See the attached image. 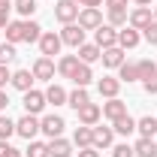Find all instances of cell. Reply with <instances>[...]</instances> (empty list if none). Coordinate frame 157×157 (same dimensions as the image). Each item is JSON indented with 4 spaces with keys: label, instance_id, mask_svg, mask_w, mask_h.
Returning a JSON list of instances; mask_svg holds the SVG:
<instances>
[{
    "label": "cell",
    "instance_id": "obj_21",
    "mask_svg": "<svg viewBox=\"0 0 157 157\" xmlns=\"http://www.w3.org/2000/svg\"><path fill=\"white\" fill-rule=\"evenodd\" d=\"M70 154H73V142L70 139H63V136L48 139V157H70Z\"/></svg>",
    "mask_w": 157,
    "mask_h": 157
},
{
    "label": "cell",
    "instance_id": "obj_20",
    "mask_svg": "<svg viewBox=\"0 0 157 157\" xmlns=\"http://www.w3.org/2000/svg\"><path fill=\"white\" fill-rule=\"evenodd\" d=\"M97 91H100V97H106V100L118 97V91H121V78H115V76H103V78L97 82Z\"/></svg>",
    "mask_w": 157,
    "mask_h": 157
},
{
    "label": "cell",
    "instance_id": "obj_6",
    "mask_svg": "<svg viewBox=\"0 0 157 157\" xmlns=\"http://www.w3.org/2000/svg\"><path fill=\"white\" fill-rule=\"evenodd\" d=\"M76 24L82 27V30H97L100 24H103V12H100V9H94V6H85V9H78Z\"/></svg>",
    "mask_w": 157,
    "mask_h": 157
},
{
    "label": "cell",
    "instance_id": "obj_27",
    "mask_svg": "<svg viewBox=\"0 0 157 157\" xmlns=\"http://www.w3.org/2000/svg\"><path fill=\"white\" fill-rule=\"evenodd\" d=\"M133 154L136 157H157V142L154 139H142L139 136V142L133 145Z\"/></svg>",
    "mask_w": 157,
    "mask_h": 157
},
{
    "label": "cell",
    "instance_id": "obj_25",
    "mask_svg": "<svg viewBox=\"0 0 157 157\" xmlns=\"http://www.w3.org/2000/svg\"><path fill=\"white\" fill-rule=\"evenodd\" d=\"M115 139V130L112 127H97L94 124V148H109Z\"/></svg>",
    "mask_w": 157,
    "mask_h": 157
},
{
    "label": "cell",
    "instance_id": "obj_37",
    "mask_svg": "<svg viewBox=\"0 0 157 157\" xmlns=\"http://www.w3.org/2000/svg\"><path fill=\"white\" fill-rule=\"evenodd\" d=\"M112 157H136V154H133V145L121 142V145H115V148H112Z\"/></svg>",
    "mask_w": 157,
    "mask_h": 157
},
{
    "label": "cell",
    "instance_id": "obj_41",
    "mask_svg": "<svg viewBox=\"0 0 157 157\" xmlns=\"http://www.w3.org/2000/svg\"><path fill=\"white\" fill-rule=\"evenodd\" d=\"M78 157H100V151L91 145V148H78Z\"/></svg>",
    "mask_w": 157,
    "mask_h": 157
},
{
    "label": "cell",
    "instance_id": "obj_22",
    "mask_svg": "<svg viewBox=\"0 0 157 157\" xmlns=\"http://www.w3.org/2000/svg\"><path fill=\"white\" fill-rule=\"evenodd\" d=\"M78 55H63V58L58 60V73H60V78H73L76 76V70H78Z\"/></svg>",
    "mask_w": 157,
    "mask_h": 157
},
{
    "label": "cell",
    "instance_id": "obj_19",
    "mask_svg": "<svg viewBox=\"0 0 157 157\" xmlns=\"http://www.w3.org/2000/svg\"><path fill=\"white\" fill-rule=\"evenodd\" d=\"M33 82H36V78H33L30 70H15L12 78H9V85H12L15 91H21V94H24V91H30V88H33Z\"/></svg>",
    "mask_w": 157,
    "mask_h": 157
},
{
    "label": "cell",
    "instance_id": "obj_3",
    "mask_svg": "<svg viewBox=\"0 0 157 157\" xmlns=\"http://www.w3.org/2000/svg\"><path fill=\"white\" fill-rule=\"evenodd\" d=\"M55 70H58V67H55V60L45 58V55H39V58L33 60V67H30V73H33L36 82H52V78H55Z\"/></svg>",
    "mask_w": 157,
    "mask_h": 157
},
{
    "label": "cell",
    "instance_id": "obj_8",
    "mask_svg": "<svg viewBox=\"0 0 157 157\" xmlns=\"http://www.w3.org/2000/svg\"><path fill=\"white\" fill-rule=\"evenodd\" d=\"M15 133H18L21 139H27V142H30V139L39 133V118H36V115H27V112H24V115L15 121Z\"/></svg>",
    "mask_w": 157,
    "mask_h": 157
},
{
    "label": "cell",
    "instance_id": "obj_34",
    "mask_svg": "<svg viewBox=\"0 0 157 157\" xmlns=\"http://www.w3.org/2000/svg\"><path fill=\"white\" fill-rule=\"evenodd\" d=\"M127 18H130L127 9H109V24L112 27H127Z\"/></svg>",
    "mask_w": 157,
    "mask_h": 157
},
{
    "label": "cell",
    "instance_id": "obj_2",
    "mask_svg": "<svg viewBox=\"0 0 157 157\" xmlns=\"http://www.w3.org/2000/svg\"><path fill=\"white\" fill-rule=\"evenodd\" d=\"M63 127H67V121H63L60 115H42L39 118V133H45L48 139L63 136Z\"/></svg>",
    "mask_w": 157,
    "mask_h": 157
},
{
    "label": "cell",
    "instance_id": "obj_30",
    "mask_svg": "<svg viewBox=\"0 0 157 157\" xmlns=\"http://www.w3.org/2000/svg\"><path fill=\"white\" fill-rule=\"evenodd\" d=\"M85 103H91V97H88V88H76V91H70V97H67V106H73V109H82Z\"/></svg>",
    "mask_w": 157,
    "mask_h": 157
},
{
    "label": "cell",
    "instance_id": "obj_38",
    "mask_svg": "<svg viewBox=\"0 0 157 157\" xmlns=\"http://www.w3.org/2000/svg\"><path fill=\"white\" fill-rule=\"evenodd\" d=\"M142 39H145V42H151V45H157V21H151V24L142 30Z\"/></svg>",
    "mask_w": 157,
    "mask_h": 157
},
{
    "label": "cell",
    "instance_id": "obj_12",
    "mask_svg": "<svg viewBox=\"0 0 157 157\" xmlns=\"http://www.w3.org/2000/svg\"><path fill=\"white\" fill-rule=\"evenodd\" d=\"M151 21H154V12H151V6H136V9L130 12L127 24H130V27H136V30H145Z\"/></svg>",
    "mask_w": 157,
    "mask_h": 157
},
{
    "label": "cell",
    "instance_id": "obj_33",
    "mask_svg": "<svg viewBox=\"0 0 157 157\" xmlns=\"http://www.w3.org/2000/svg\"><path fill=\"white\" fill-rule=\"evenodd\" d=\"M12 9H18V15L30 18L36 12V0H12Z\"/></svg>",
    "mask_w": 157,
    "mask_h": 157
},
{
    "label": "cell",
    "instance_id": "obj_29",
    "mask_svg": "<svg viewBox=\"0 0 157 157\" xmlns=\"http://www.w3.org/2000/svg\"><path fill=\"white\" fill-rule=\"evenodd\" d=\"M91 78H94V70H91L88 63H78L76 76L70 78V82H76V88H88V85H91Z\"/></svg>",
    "mask_w": 157,
    "mask_h": 157
},
{
    "label": "cell",
    "instance_id": "obj_24",
    "mask_svg": "<svg viewBox=\"0 0 157 157\" xmlns=\"http://www.w3.org/2000/svg\"><path fill=\"white\" fill-rule=\"evenodd\" d=\"M73 145H78V148H91V145H94V127L78 124L76 133H73Z\"/></svg>",
    "mask_w": 157,
    "mask_h": 157
},
{
    "label": "cell",
    "instance_id": "obj_7",
    "mask_svg": "<svg viewBox=\"0 0 157 157\" xmlns=\"http://www.w3.org/2000/svg\"><path fill=\"white\" fill-rule=\"evenodd\" d=\"M55 18L60 24H73L78 18V3H73V0H55Z\"/></svg>",
    "mask_w": 157,
    "mask_h": 157
},
{
    "label": "cell",
    "instance_id": "obj_4",
    "mask_svg": "<svg viewBox=\"0 0 157 157\" xmlns=\"http://www.w3.org/2000/svg\"><path fill=\"white\" fill-rule=\"evenodd\" d=\"M60 48H63V39H60V33H55V30H45V33L39 36V52H42L45 58H55V55H60Z\"/></svg>",
    "mask_w": 157,
    "mask_h": 157
},
{
    "label": "cell",
    "instance_id": "obj_1",
    "mask_svg": "<svg viewBox=\"0 0 157 157\" xmlns=\"http://www.w3.org/2000/svg\"><path fill=\"white\" fill-rule=\"evenodd\" d=\"M6 42H12V45H18V42H39V36H42V27H39L33 18H21V21H9L6 24Z\"/></svg>",
    "mask_w": 157,
    "mask_h": 157
},
{
    "label": "cell",
    "instance_id": "obj_35",
    "mask_svg": "<svg viewBox=\"0 0 157 157\" xmlns=\"http://www.w3.org/2000/svg\"><path fill=\"white\" fill-rule=\"evenodd\" d=\"M12 133H15V121H12L9 115H0V139H6V142H9Z\"/></svg>",
    "mask_w": 157,
    "mask_h": 157
},
{
    "label": "cell",
    "instance_id": "obj_14",
    "mask_svg": "<svg viewBox=\"0 0 157 157\" xmlns=\"http://www.w3.org/2000/svg\"><path fill=\"white\" fill-rule=\"evenodd\" d=\"M76 115H78V124H85V127H94L100 118H103V109H100L97 103H85L82 109H76Z\"/></svg>",
    "mask_w": 157,
    "mask_h": 157
},
{
    "label": "cell",
    "instance_id": "obj_31",
    "mask_svg": "<svg viewBox=\"0 0 157 157\" xmlns=\"http://www.w3.org/2000/svg\"><path fill=\"white\" fill-rule=\"evenodd\" d=\"M15 58H18V48H15L12 42H0V63H3V67H9Z\"/></svg>",
    "mask_w": 157,
    "mask_h": 157
},
{
    "label": "cell",
    "instance_id": "obj_26",
    "mask_svg": "<svg viewBox=\"0 0 157 157\" xmlns=\"http://www.w3.org/2000/svg\"><path fill=\"white\" fill-rule=\"evenodd\" d=\"M67 97H70V94H67L60 85H55V82L45 88V103H52V106H63V103H67Z\"/></svg>",
    "mask_w": 157,
    "mask_h": 157
},
{
    "label": "cell",
    "instance_id": "obj_18",
    "mask_svg": "<svg viewBox=\"0 0 157 157\" xmlns=\"http://www.w3.org/2000/svg\"><path fill=\"white\" fill-rule=\"evenodd\" d=\"M76 55H78L82 63H88V67H91V63H97V60H100L103 48H100L97 42H85V45H78V48H76Z\"/></svg>",
    "mask_w": 157,
    "mask_h": 157
},
{
    "label": "cell",
    "instance_id": "obj_43",
    "mask_svg": "<svg viewBox=\"0 0 157 157\" xmlns=\"http://www.w3.org/2000/svg\"><path fill=\"white\" fill-rule=\"evenodd\" d=\"M73 3H78L82 9H85V6H94V9H100V3H103V0H73Z\"/></svg>",
    "mask_w": 157,
    "mask_h": 157
},
{
    "label": "cell",
    "instance_id": "obj_5",
    "mask_svg": "<svg viewBox=\"0 0 157 157\" xmlns=\"http://www.w3.org/2000/svg\"><path fill=\"white\" fill-rule=\"evenodd\" d=\"M24 112L27 115H39L48 103H45V91H36V88H30V91H24Z\"/></svg>",
    "mask_w": 157,
    "mask_h": 157
},
{
    "label": "cell",
    "instance_id": "obj_23",
    "mask_svg": "<svg viewBox=\"0 0 157 157\" xmlns=\"http://www.w3.org/2000/svg\"><path fill=\"white\" fill-rule=\"evenodd\" d=\"M136 130L142 139H154L157 136V115H145L136 121Z\"/></svg>",
    "mask_w": 157,
    "mask_h": 157
},
{
    "label": "cell",
    "instance_id": "obj_17",
    "mask_svg": "<svg viewBox=\"0 0 157 157\" xmlns=\"http://www.w3.org/2000/svg\"><path fill=\"white\" fill-rule=\"evenodd\" d=\"M124 115H127V103L124 100L112 97L109 103H103V118L106 121H118V118H124Z\"/></svg>",
    "mask_w": 157,
    "mask_h": 157
},
{
    "label": "cell",
    "instance_id": "obj_36",
    "mask_svg": "<svg viewBox=\"0 0 157 157\" xmlns=\"http://www.w3.org/2000/svg\"><path fill=\"white\" fill-rule=\"evenodd\" d=\"M0 157H24V154H21L15 145H9L6 139H0Z\"/></svg>",
    "mask_w": 157,
    "mask_h": 157
},
{
    "label": "cell",
    "instance_id": "obj_45",
    "mask_svg": "<svg viewBox=\"0 0 157 157\" xmlns=\"http://www.w3.org/2000/svg\"><path fill=\"white\" fill-rule=\"evenodd\" d=\"M12 9V0H0V12H9Z\"/></svg>",
    "mask_w": 157,
    "mask_h": 157
},
{
    "label": "cell",
    "instance_id": "obj_11",
    "mask_svg": "<svg viewBox=\"0 0 157 157\" xmlns=\"http://www.w3.org/2000/svg\"><path fill=\"white\" fill-rule=\"evenodd\" d=\"M60 39H63V45H70V48H78V45H85V30L78 27L76 21H73V24H63V30H60Z\"/></svg>",
    "mask_w": 157,
    "mask_h": 157
},
{
    "label": "cell",
    "instance_id": "obj_10",
    "mask_svg": "<svg viewBox=\"0 0 157 157\" xmlns=\"http://www.w3.org/2000/svg\"><path fill=\"white\" fill-rule=\"evenodd\" d=\"M118 78H121V85L127 82H142V63L139 60H124L121 67H118Z\"/></svg>",
    "mask_w": 157,
    "mask_h": 157
},
{
    "label": "cell",
    "instance_id": "obj_42",
    "mask_svg": "<svg viewBox=\"0 0 157 157\" xmlns=\"http://www.w3.org/2000/svg\"><path fill=\"white\" fill-rule=\"evenodd\" d=\"M6 106H9V94H6V91L0 88V115L6 112Z\"/></svg>",
    "mask_w": 157,
    "mask_h": 157
},
{
    "label": "cell",
    "instance_id": "obj_39",
    "mask_svg": "<svg viewBox=\"0 0 157 157\" xmlns=\"http://www.w3.org/2000/svg\"><path fill=\"white\" fill-rule=\"evenodd\" d=\"M9 78H12L9 67H3V63H0V88H6V85H9Z\"/></svg>",
    "mask_w": 157,
    "mask_h": 157
},
{
    "label": "cell",
    "instance_id": "obj_28",
    "mask_svg": "<svg viewBox=\"0 0 157 157\" xmlns=\"http://www.w3.org/2000/svg\"><path fill=\"white\" fill-rule=\"evenodd\" d=\"M112 130H115V133H121V136H130V133L136 130V118H130V112H127L124 118L112 121Z\"/></svg>",
    "mask_w": 157,
    "mask_h": 157
},
{
    "label": "cell",
    "instance_id": "obj_46",
    "mask_svg": "<svg viewBox=\"0 0 157 157\" xmlns=\"http://www.w3.org/2000/svg\"><path fill=\"white\" fill-rule=\"evenodd\" d=\"M133 3H136V6H151L154 0H133Z\"/></svg>",
    "mask_w": 157,
    "mask_h": 157
},
{
    "label": "cell",
    "instance_id": "obj_47",
    "mask_svg": "<svg viewBox=\"0 0 157 157\" xmlns=\"http://www.w3.org/2000/svg\"><path fill=\"white\" fill-rule=\"evenodd\" d=\"M154 21H157V6H154Z\"/></svg>",
    "mask_w": 157,
    "mask_h": 157
},
{
    "label": "cell",
    "instance_id": "obj_13",
    "mask_svg": "<svg viewBox=\"0 0 157 157\" xmlns=\"http://www.w3.org/2000/svg\"><path fill=\"white\" fill-rule=\"evenodd\" d=\"M94 42H97L100 48H112V45H118V30L112 24H100L97 30H94Z\"/></svg>",
    "mask_w": 157,
    "mask_h": 157
},
{
    "label": "cell",
    "instance_id": "obj_44",
    "mask_svg": "<svg viewBox=\"0 0 157 157\" xmlns=\"http://www.w3.org/2000/svg\"><path fill=\"white\" fill-rule=\"evenodd\" d=\"M6 24H9V12H0V30H6Z\"/></svg>",
    "mask_w": 157,
    "mask_h": 157
},
{
    "label": "cell",
    "instance_id": "obj_32",
    "mask_svg": "<svg viewBox=\"0 0 157 157\" xmlns=\"http://www.w3.org/2000/svg\"><path fill=\"white\" fill-rule=\"evenodd\" d=\"M24 157H48V142H36V139H30Z\"/></svg>",
    "mask_w": 157,
    "mask_h": 157
},
{
    "label": "cell",
    "instance_id": "obj_15",
    "mask_svg": "<svg viewBox=\"0 0 157 157\" xmlns=\"http://www.w3.org/2000/svg\"><path fill=\"white\" fill-rule=\"evenodd\" d=\"M139 42H142V33H139L136 27H130V24H127V27H121V30H118V45H121L124 52H127V48H136Z\"/></svg>",
    "mask_w": 157,
    "mask_h": 157
},
{
    "label": "cell",
    "instance_id": "obj_9",
    "mask_svg": "<svg viewBox=\"0 0 157 157\" xmlns=\"http://www.w3.org/2000/svg\"><path fill=\"white\" fill-rule=\"evenodd\" d=\"M139 63H142V88H145V94L157 97V63L154 60H139Z\"/></svg>",
    "mask_w": 157,
    "mask_h": 157
},
{
    "label": "cell",
    "instance_id": "obj_40",
    "mask_svg": "<svg viewBox=\"0 0 157 157\" xmlns=\"http://www.w3.org/2000/svg\"><path fill=\"white\" fill-rule=\"evenodd\" d=\"M130 0H106V9H127Z\"/></svg>",
    "mask_w": 157,
    "mask_h": 157
},
{
    "label": "cell",
    "instance_id": "obj_16",
    "mask_svg": "<svg viewBox=\"0 0 157 157\" xmlns=\"http://www.w3.org/2000/svg\"><path fill=\"white\" fill-rule=\"evenodd\" d=\"M100 60H103V67H106V70H118V67L124 63V48H121V45H112V48H103Z\"/></svg>",
    "mask_w": 157,
    "mask_h": 157
}]
</instances>
